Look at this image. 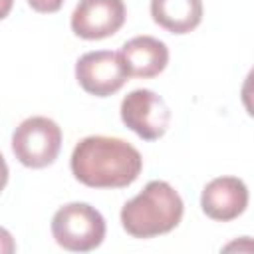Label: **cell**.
I'll list each match as a JSON object with an SVG mask.
<instances>
[{"instance_id":"obj_11","label":"cell","mask_w":254,"mask_h":254,"mask_svg":"<svg viewBox=\"0 0 254 254\" xmlns=\"http://www.w3.org/2000/svg\"><path fill=\"white\" fill-rule=\"evenodd\" d=\"M30 8L40 12V14H54L62 8L64 0H28Z\"/></svg>"},{"instance_id":"obj_3","label":"cell","mask_w":254,"mask_h":254,"mask_svg":"<svg viewBox=\"0 0 254 254\" xmlns=\"http://www.w3.org/2000/svg\"><path fill=\"white\" fill-rule=\"evenodd\" d=\"M54 240L69 252H91L105 238V218L87 202H69L52 218Z\"/></svg>"},{"instance_id":"obj_13","label":"cell","mask_w":254,"mask_h":254,"mask_svg":"<svg viewBox=\"0 0 254 254\" xmlns=\"http://www.w3.org/2000/svg\"><path fill=\"white\" fill-rule=\"evenodd\" d=\"M8 177H10V171H8L6 159H4L2 153H0V192L6 189V185H8Z\"/></svg>"},{"instance_id":"obj_4","label":"cell","mask_w":254,"mask_h":254,"mask_svg":"<svg viewBox=\"0 0 254 254\" xmlns=\"http://www.w3.org/2000/svg\"><path fill=\"white\" fill-rule=\"evenodd\" d=\"M62 149L60 125L44 115L24 119L12 133V151L28 169H44L52 165Z\"/></svg>"},{"instance_id":"obj_1","label":"cell","mask_w":254,"mask_h":254,"mask_svg":"<svg viewBox=\"0 0 254 254\" xmlns=\"http://www.w3.org/2000/svg\"><path fill=\"white\" fill-rule=\"evenodd\" d=\"M73 177L91 189H123L137 181L143 169L141 153L119 137L91 135L71 153Z\"/></svg>"},{"instance_id":"obj_6","label":"cell","mask_w":254,"mask_h":254,"mask_svg":"<svg viewBox=\"0 0 254 254\" xmlns=\"http://www.w3.org/2000/svg\"><path fill=\"white\" fill-rule=\"evenodd\" d=\"M121 121L145 141L161 139L171 123V109L153 89H133L121 101Z\"/></svg>"},{"instance_id":"obj_14","label":"cell","mask_w":254,"mask_h":254,"mask_svg":"<svg viewBox=\"0 0 254 254\" xmlns=\"http://www.w3.org/2000/svg\"><path fill=\"white\" fill-rule=\"evenodd\" d=\"M14 6V0H0V20H4Z\"/></svg>"},{"instance_id":"obj_2","label":"cell","mask_w":254,"mask_h":254,"mask_svg":"<svg viewBox=\"0 0 254 254\" xmlns=\"http://www.w3.org/2000/svg\"><path fill=\"white\" fill-rule=\"evenodd\" d=\"M185 212L181 194L167 181H151L121 208V226L133 238H155L179 226Z\"/></svg>"},{"instance_id":"obj_9","label":"cell","mask_w":254,"mask_h":254,"mask_svg":"<svg viewBox=\"0 0 254 254\" xmlns=\"http://www.w3.org/2000/svg\"><path fill=\"white\" fill-rule=\"evenodd\" d=\"M129 77H155L169 64V48L153 36H135L121 48Z\"/></svg>"},{"instance_id":"obj_5","label":"cell","mask_w":254,"mask_h":254,"mask_svg":"<svg viewBox=\"0 0 254 254\" xmlns=\"http://www.w3.org/2000/svg\"><path fill=\"white\" fill-rule=\"evenodd\" d=\"M75 79L85 93L95 97H109L125 85L129 71L121 52L97 50L87 52L77 60Z\"/></svg>"},{"instance_id":"obj_8","label":"cell","mask_w":254,"mask_h":254,"mask_svg":"<svg viewBox=\"0 0 254 254\" xmlns=\"http://www.w3.org/2000/svg\"><path fill=\"white\" fill-rule=\"evenodd\" d=\"M200 206L212 220H234L248 206V187L238 177H216L202 189Z\"/></svg>"},{"instance_id":"obj_7","label":"cell","mask_w":254,"mask_h":254,"mask_svg":"<svg viewBox=\"0 0 254 254\" xmlns=\"http://www.w3.org/2000/svg\"><path fill=\"white\" fill-rule=\"evenodd\" d=\"M123 0H79L71 12V32L83 40H103L121 30L125 24Z\"/></svg>"},{"instance_id":"obj_12","label":"cell","mask_w":254,"mask_h":254,"mask_svg":"<svg viewBox=\"0 0 254 254\" xmlns=\"http://www.w3.org/2000/svg\"><path fill=\"white\" fill-rule=\"evenodd\" d=\"M12 252H16V242L10 234V230L0 226V254H12Z\"/></svg>"},{"instance_id":"obj_10","label":"cell","mask_w":254,"mask_h":254,"mask_svg":"<svg viewBox=\"0 0 254 254\" xmlns=\"http://www.w3.org/2000/svg\"><path fill=\"white\" fill-rule=\"evenodd\" d=\"M151 16L171 34H189L202 20V0H151Z\"/></svg>"}]
</instances>
